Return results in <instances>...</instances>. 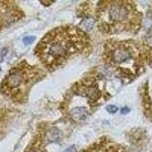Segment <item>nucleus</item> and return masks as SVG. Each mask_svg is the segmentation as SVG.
Wrapping results in <instances>:
<instances>
[{"instance_id": "nucleus-1", "label": "nucleus", "mask_w": 152, "mask_h": 152, "mask_svg": "<svg viewBox=\"0 0 152 152\" xmlns=\"http://www.w3.org/2000/svg\"><path fill=\"white\" fill-rule=\"evenodd\" d=\"M88 45L85 34L78 28L61 27L50 31L40 40L36 53L47 69H55Z\"/></svg>"}, {"instance_id": "nucleus-2", "label": "nucleus", "mask_w": 152, "mask_h": 152, "mask_svg": "<svg viewBox=\"0 0 152 152\" xmlns=\"http://www.w3.org/2000/svg\"><path fill=\"white\" fill-rule=\"evenodd\" d=\"M98 20L106 32L119 33L134 28L138 15L129 2H104L99 9Z\"/></svg>"}, {"instance_id": "nucleus-3", "label": "nucleus", "mask_w": 152, "mask_h": 152, "mask_svg": "<svg viewBox=\"0 0 152 152\" xmlns=\"http://www.w3.org/2000/svg\"><path fill=\"white\" fill-rule=\"evenodd\" d=\"M132 56L133 52L130 46L117 44L111 47L110 57L111 59V63L113 64H125L132 59Z\"/></svg>"}, {"instance_id": "nucleus-4", "label": "nucleus", "mask_w": 152, "mask_h": 152, "mask_svg": "<svg viewBox=\"0 0 152 152\" xmlns=\"http://www.w3.org/2000/svg\"><path fill=\"white\" fill-rule=\"evenodd\" d=\"M29 75L23 70L13 71L6 78V86L9 88H17L29 81Z\"/></svg>"}, {"instance_id": "nucleus-5", "label": "nucleus", "mask_w": 152, "mask_h": 152, "mask_svg": "<svg viewBox=\"0 0 152 152\" xmlns=\"http://www.w3.org/2000/svg\"><path fill=\"white\" fill-rule=\"evenodd\" d=\"M87 113H88L87 108L84 107H75L70 111L71 116L75 120H81V119H85L87 116Z\"/></svg>"}, {"instance_id": "nucleus-6", "label": "nucleus", "mask_w": 152, "mask_h": 152, "mask_svg": "<svg viewBox=\"0 0 152 152\" xmlns=\"http://www.w3.org/2000/svg\"><path fill=\"white\" fill-rule=\"evenodd\" d=\"M61 138H62V135L59 130L57 129L56 128L51 129L50 132V136H49L50 142H58L60 140Z\"/></svg>"}, {"instance_id": "nucleus-7", "label": "nucleus", "mask_w": 152, "mask_h": 152, "mask_svg": "<svg viewBox=\"0 0 152 152\" xmlns=\"http://www.w3.org/2000/svg\"><path fill=\"white\" fill-rule=\"evenodd\" d=\"M94 24V21L93 19L87 18L85 19V21H83V22L81 23V26L83 27L82 28H85L87 31H89V30H91L93 28Z\"/></svg>"}, {"instance_id": "nucleus-8", "label": "nucleus", "mask_w": 152, "mask_h": 152, "mask_svg": "<svg viewBox=\"0 0 152 152\" xmlns=\"http://www.w3.org/2000/svg\"><path fill=\"white\" fill-rule=\"evenodd\" d=\"M35 39H36L35 37L28 36L23 38V42H24V43L25 44V45H29V44H31L32 43H34Z\"/></svg>"}, {"instance_id": "nucleus-9", "label": "nucleus", "mask_w": 152, "mask_h": 152, "mask_svg": "<svg viewBox=\"0 0 152 152\" xmlns=\"http://www.w3.org/2000/svg\"><path fill=\"white\" fill-rule=\"evenodd\" d=\"M106 109H107V110L108 112L110 113H116L118 111V107H116V106L114 105H108Z\"/></svg>"}, {"instance_id": "nucleus-10", "label": "nucleus", "mask_w": 152, "mask_h": 152, "mask_svg": "<svg viewBox=\"0 0 152 152\" xmlns=\"http://www.w3.org/2000/svg\"><path fill=\"white\" fill-rule=\"evenodd\" d=\"M145 42H146V45L148 47H150L151 49H152V33H150L148 37H146V40H145Z\"/></svg>"}, {"instance_id": "nucleus-11", "label": "nucleus", "mask_w": 152, "mask_h": 152, "mask_svg": "<svg viewBox=\"0 0 152 152\" xmlns=\"http://www.w3.org/2000/svg\"><path fill=\"white\" fill-rule=\"evenodd\" d=\"M65 152H75V148L72 146V147L68 148Z\"/></svg>"}, {"instance_id": "nucleus-12", "label": "nucleus", "mask_w": 152, "mask_h": 152, "mask_svg": "<svg viewBox=\"0 0 152 152\" xmlns=\"http://www.w3.org/2000/svg\"><path fill=\"white\" fill-rule=\"evenodd\" d=\"M129 110L127 108V107H125V108H123V110H122V113H129Z\"/></svg>"}, {"instance_id": "nucleus-13", "label": "nucleus", "mask_w": 152, "mask_h": 152, "mask_svg": "<svg viewBox=\"0 0 152 152\" xmlns=\"http://www.w3.org/2000/svg\"><path fill=\"white\" fill-rule=\"evenodd\" d=\"M33 152H44V151H42V150H40V149H38V150L34 151Z\"/></svg>"}]
</instances>
